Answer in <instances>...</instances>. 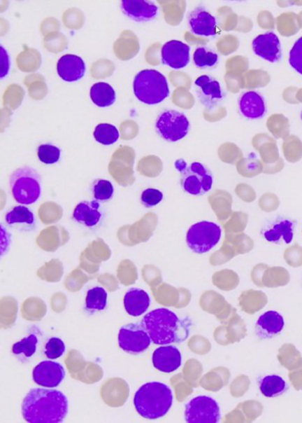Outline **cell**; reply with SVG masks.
<instances>
[{
    "mask_svg": "<svg viewBox=\"0 0 302 423\" xmlns=\"http://www.w3.org/2000/svg\"><path fill=\"white\" fill-rule=\"evenodd\" d=\"M94 136L96 141L104 146L115 144L120 137L117 128L110 124H99L96 126Z\"/></svg>",
    "mask_w": 302,
    "mask_h": 423,
    "instance_id": "f1b7e54d",
    "label": "cell"
},
{
    "mask_svg": "<svg viewBox=\"0 0 302 423\" xmlns=\"http://www.w3.org/2000/svg\"><path fill=\"white\" fill-rule=\"evenodd\" d=\"M10 69V58L4 46H1V78L8 75Z\"/></svg>",
    "mask_w": 302,
    "mask_h": 423,
    "instance_id": "d590c367",
    "label": "cell"
},
{
    "mask_svg": "<svg viewBox=\"0 0 302 423\" xmlns=\"http://www.w3.org/2000/svg\"><path fill=\"white\" fill-rule=\"evenodd\" d=\"M172 404L173 392L164 382H148L142 385L134 396L136 410L145 419L164 417L171 410Z\"/></svg>",
    "mask_w": 302,
    "mask_h": 423,
    "instance_id": "3957f363",
    "label": "cell"
},
{
    "mask_svg": "<svg viewBox=\"0 0 302 423\" xmlns=\"http://www.w3.org/2000/svg\"><path fill=\"white\" fill-rule=\"evenodd\" d=\"M119 346L129 354H139L147 351L152 340L142 324H128L122 326L118 335Z\"/></svg>",
    "mask_w": 302,
    "mask_h": 423,
    "instance_id": "30bf717a",
    "label": "cell"
},
{
    "mask_svg": "<svg viewBox=\"0 0 302 423\" xmlns=\"http://www.w3.org/2000/svg\"><path fill=\"white\" fill-rule=\"evenodd\" d=\"M253 51L261 59L271 63L280 62L282 58L281 43L274 32H270L254 39Z\"/></svg>",
    "mask_w": 302,
    "mask_h": 423,
    "instance_id": "9a60e30c",
    "label": "cell"
},
{
    "mask_svg": "<svg viewBox=\"0 0 302 423\" xmlns=\"http://www.w3.org/2000/svg\"><path fill=\"white\" fill-rule=\"evenodd\" d=\"M134 91L136 98L147 105L159 104L169 96L167 79L155 69H144L135 76Z\"/></svg>",
    "mask_w": 302,
    "mask_h": 423,
    "instance_id": "277c9868",
    "label": "cell"
},
{
    "mask_svg": "<svg viewBox=\"0 0 302 423\" xmlns=\"http://www.w3.org/2000/svg\"><path fill=\"white\" fill-rule=\"evenodd\" d=\"M175 166L180 172L182 188L187 194L201 196L207 194L213 188V175L207 166L201 162H194L187 165L184 160H178Z\"/></svg>",
    "mask_w": 302,
    "mask_h": 423,
    "instance_id": "8992f818",
    "label": "cell"
},
{
    "mask_svg": "<svg viewBox=\"0 0 302 423\" xmlns=\"http://www.w3.org/2000/svg\"><path fill=\"white\" fill-rule=\"evenodd\" d=\"M5 221L9 226H24L27 230H31L36 226L34 214L31 209L22 205L10 209L6 214Z\"/></svg>",
    "mask_w": 302,
    "mask_h": 423,
    "instance_id": "484cf974",
    "label": "cell"
},
{
    "mask_svg": "<svg viewBox=\"0 0 302 423\" xmlns=\"http://www.w3.org/2000/svg\"><path fill=\"white\" fill-rule=\"evenodd\" d=\"M121 9L127 18L138 22H150L159 12L158 6L148 0H124L121 3Z\"/></svg>",
    "mask_w": 302,
    "mask_h": 423,
    "instance_id": "2e32d148",
    "label": "cell"
},
{
    "mask_svg": "<svg viewBox=\"0 0 302 423\" xmlns=\"http://www.w3.org/2000/svg\"><path fill=\"white\" fill-rule=\"evenodd\" d=\"M108 305V292L101 286L89 289L85 299V307L89 312L103 311Z\"/></svg>",
    "mask_w": 302,
    "mask_h": 423,
    "instance_id": "83f0119b",
    "label": "cell"
},
{
    "mask_svg": "<svg viewBox=\"0 0 302 423\" xmlns=\"http://www.w3.org/2000/svg\"><path fill=\"white\" fill-rule=\"evenodd\" d=\"M164 199V194L160 190L148 188L143 191L141 195V202L145 208H152L158 205Z\"/></svg>",
    "mask_w": 302,
    "mask_h": 423,
    "instance_id": "e575fe53",
    "label": "cell"
},
{
    "mask_svg": "<svg viewBox=\"0 0 302 423\" xmlns=\"http://www.w3.org/2000/svg\"><path fill=\"white\" fill-rule=\"evenodd\" d=\"M221 237L220 226L214 222L201 221L189 228L187 243L192 251L204 254L213 249L220 242Z\"/></svg>",
    "mask_w": 302,
    "mask_h": 423,
    "instance_id": "52a82bcc",
    "label": "cell"
},
{
    "mask_svg": "<svg viewBox=\"0 0 302 423\" xmlns=\"http://www.w3.org/2000/svg\"><path fill=\"white\" fill-rule=\"evenodd\" d=\"M38 156L45 165H55L61 158V149L52 144H42L38 146Z\"/></svg>",
    "mask_w": 302,
    "mask_h": 423,
    "instance_id": "4dcf8cb0",
    "label": "cell"
},
{
    "mask_svg": "<svg viewBox=\"0 0 302 423\" xmlns=\"http://www.w3.org/2000/svg\"><path fill=\"white\" fill-rule=\"evenodd\" d=\"M194 64L201 69L214 68L219 62V55L214 49L208 46H199L194 55Z\"/></svg>",
    "mask_w": 302,
    "mask_h": 423,
    "instance_id": "4316f807",
    "label": "cell"
},
{
    "mask_svg": "<svg viewBox=\"0 0 302 423\" xmlns=\"http://www.w3.org/2000/svg\"><path fill=\"white\" fill-rule=\"evenodd\" d=\"M89 97L99 108H108L115 102L116 93L108 83L99 82L92 86Z\"/></svg>",
    "mask_w": 302,
    "mask_h": 423,
    "instance_id": "cb8c5ba5",
    "label": "cell"
},
{
    "mask_svg": "<svg viewBox=\"0 0 302 423\" xmlns=\"http://www.w3.org/2000/svg\"><path fill=\"white\" fill-rule=\"evenodd\" d=\"M65 375L64 368L55 361H42L33 370V380L36 384L49 389L58 387Z\"/></svg>",
    "mask_w": 302,
    "mask_h": 423,
    "instance_id": "4fadbf2b",
    "label": "cell"
},
{
    "mask_svg": "<svg viewBox=\"0 0 302 423\" xmlns=\"http://www.w3.org/2000/svg\"><path fill=\"white\" fill-rule=\"evenodd\" d=\"M22 416L31 423H59L69 412V401L57 389H32L23 399Z\"/></svg>",
    "mask_w": 302,
    "mask_h": 423,
    "instance_id": "6da1fadb",
    "label": "cell"
},
{
    "mask_svg": "<svg viewBox=\"0 0 302 423\" xmlns=\"http://www.w3.org/2000/svg\"><path fill=\"white\" fill-rule=\"evenodd\" d=\"M10 189L16 202L29 205L41 195V178L36 169L29 166L16 169L10 176Z\"/></svg>",
    "mask_w": 302,
    "mask_h": 423,
    "instance_id": "5b68a950",
    "label": "cell"
},
{
    "mask_svg": "<svg viewBox=\"0 0 302 423\" xmlns=\"http://www.w3.org/2000/svg\"><path fill=\"white\" fill-rule=\"evenodd\" d=\"M188 25L194 35L212 38L217 34V20L203 8H197L189 13Z\"/></svg>",
    "mask_w": 302,
    "mask_h": 423,
    "instance_id": "5bb4252c",
    "label": "cell"
},
{
    "mask_svg": "<svg viewBox=\"0 0 302 423\" xmlns=\"http://www.w3.org/2000/svg\"><path fill=\"white\" fill-rule=\"evenodd\" d=\"M196 95L199 101L208 111H214L225 99V93L220 82L211 76L202 75L194 82Z\"/></svg>",
    "mask_w": 302,
    "mask_h": 423,
    "instance_id": "8fae6325",
    "label": "cell"
},
{
    "mask_svg": "<svg viewBox=\"0 0 302 423\" xmlns=\"http://www.w3.org/2000/svg\"><path fill=\"white\" fill-rule=\"evenodd\" d=\"M66 352V345L61 338H52L46 342L45 354L49 359L61 358Z\"/></svg>",
    "mask_w": 302,
    "mask_h": 423,
    "instance_id": "d6a6232c",
    "label": "cell"
},
{
    "mask_svg": "<svg viewBox=\"0 0 302 423\" xmlns=\"http://www.w3.org/2000/svg\"><path fill=\"white\" fill-rule=\"evenodd\" d=\"M284 326L283 316L278 312L268 311L259 317L255 325V333L260 339H271L280 335Z\"/></svg>",
    "mask_w": 302,
    "mask_h": 423,
    "instance_id": "44dd1931",
    "label": "cell"
},
{
    "mask_svg": "<svg viewBox=\"0 0 302 423\" xmlns=\"http://www.w3.org/2000/svg\"><path fill=\"white\" fill-rule=\"evenodd\" d=\"M191 48L179 40H171L161 48L162 64L174 69H185L190 63Z\"/></svg>",
    "mask_w": 302,
    "mask_h": 423,
    "instance_id": "7c38bea8",
    "label": "cell"
},
{
    "mask_svg": "<svg viewBox=\"0 0 302 423\" xmlns=\"http://www.w3.org/2000/svg\"><path fill=\"white\" fill-rule=\"evenodd\" d=\"M73 219L87 228H94L101 222L102 219L101 204L97 200L78 203L73 212Z\"/></svg>",
    "mask_w": 302,
    "mask_h": 423,
    "instance_id": "7402d4cb",
    "label": "cell"
},
{
    "mask_svg": "<svg viewBox=\"0 0 302 423\" xmlns=\"http://www.w3.org/2000/svg\"><path fill=\"white\" fill-rule=\"evenodd\" d=\"M92 192L98 202H107L114 195V186L106 179H97L92 185Z\"/></svg>",
    "mask_w": 302,
    "mask_h": 423,
    "instance_id": "1f68e13d",
    "label": "cell"
},
{
    "mask_svg": "<svg viewBox=\"0 0 302 423\" xmlns=\"http://www.w3.org/2000/svg\"><path fill=\"white\" fill-rule=\"evenodd\" d=\"M238 109L241 115L249 120H257L264 118L267 113L266 102L264 96L254 91L243 93L238 101Z\"/></svg>",
    "mask_w": 302,
    "mask_h": 423,
    "instance_id": "d6986e66",
    "label": "cell"
},
{
    "mask_svg": "<svg viewBox=\"0 0 302 423\" xmlns=\"http://www.w3.org/2000/svg\"><path fill=\"white\" fill-rule=\"evenodd\" d=\"M155 130L166 141L178 142L187 137L190 130V122L182 113L167 109L156 119Z\"/></svg>",
    "mask_w": 302,
    "mask_h": 423,
    "instance_id": "ba28073f",
    "label": "cell"
},
{
    "mask_svg": "<svg viewBox=\"0 0 302 423\" xmlns=\"http://www.w3.org/2000/svg\"><path fill=\"white\" fill-rule=\"evenodd\" d=\"M86 65L81 57L75 55H66L59 58L57 63V73L66 82H76L84 78Z\"/></svg>",
    "mask_w": 302,
    "mask_h": 423,
    "instance_id": "ffe728a7",
    "label": "cell"
},
{
    "mask_svg": "<svg viewBox=\"0 0 302 423\" xmlns=\"http://www.w3.org/2000/svg\"><path fill=\"white\" fill-rule=\"evenodd\" d=\"M124 303L128 314L132 317H139L148 311L151 304V298L143 289H131L126 293Z\"/></svg>",
    "mask_w": 302,
    "mask_h": 423,
    "instance_id": "603a6c76",
    "label": "cell"
},
{
    "mask_svg": "<svg viewBox=\"0 0 302 423\" xmlns=\"http://www.w3.org/2000/svg\"><path fill=\"white\" fill-rule=\"evenodd\" d=\"M152 364L162 373L169 374L175 372L182 364L181 352L175 346L162 345L156 349L152 354Z\"/></svg>",
    "mask_w": 302,
    "mask_h": 423,
    "instance_id": "ac0fdd59",
    "label": "cell"
},
{
    "mask_svg": "<svg viewBox=\"0 0 302 423\" xmlns=\"http://www.w3.org/2000/svg\"><path fill=\"white\" fill-rule=\"evenodd\" d=\"M259 388L264 397L277 398L287 392L288 385L281 376L271 375L260 379Z\"/></svg>",
    "mask_w": 302,
    "mask_h": 423,
    "instance_id": "d4e9b609",
    "label": "cell"
},
{
    "mask_svg": "<svg viewBox=\"0 0 302 423\" xmlns=\"http://www.w3.org/2000/svg\"><path fill=\"white\" fill-rule=\"evenodd\" d=\"M295 223L291 219L277 221L262 229L261 235L265 241L275 244H290L294 237Z\"/></svg>",
    "mask_w": 302,
    "mask_h": 423,
    "instance_id": "e0dca14e",
    "label": "cell"
},
{
    "mask_svg": "<svg viewBox=\"0 0 302 423\" xmlns=\"http://www.w3.org/2000/svg\"><path fill=\"white\" fill-rule=\"evenodd\" d=\"M289 63L292 68L302 76V36L294 43L289 53Z\"/></svg>",
    "mask_w": 302,
    "mask_h": 423,
    "instance_id": "836d02e7",
    "label": "cell"
},
{
    "mask_svg": "<svg viewBox=\"0 0 302 423\" xmlns=\"http://www.w3.org/2000/svg\"><path fill=\"white\" fill-rule=\"evenodd\" d=\"M185 421L189 423H218L221 410L217 401L208 396H199L185 405Z\"/></svg>",
    "mask_w": 302,
    "mask_h": 423,
    "instance_id": "9c48e42d",
    "label": "cell"
},
{
    "mask_svg": "<svg viewBox=\"0 0 302 423\" xmlns=\"http://www.w3.org/2000/svg\"><path fill=\"white\" fill-rule=\"evenodd\" d=\"M38 336L31 334L13 345V353L16 356H23L26 359L31 358L38 349Z\"/></svg>",
    "mask_w": 302,
    "mask_h": 423,
    "instance_id": "f546056e",
    "label": "cell"
},
{
    "mask_svg": "<svg viewBox=\"0 0 302 423\" xmlns=\"http://www.w3.org/2000/svg\"><path fill=\"white\" fill-rule=\"evenodd\" d=\"M301 120H302V113H301Z\"/></svg>",
    "mask_w": 302,
    "mask_h": 423,
    "instance_id": "8d00e7d4",
    "label": "cell"
},
{
    "mask_svg": "<svg viewBox=\"0 0 302 423\" xmlns=\"http://www.w3.org/2000/svg\"><path fill=\"white\" fill-rule=\"evenodd\" d=\"M142 324L150 335L152 342L168 345L185 341L190 333V325L175 312L166 308L154 310L143 319Z\"/></svg>",
    "mask_w": 302,
    "mask_h": 423,
    "instance_id": "7a4b0ae2",
    "label": "cell"
}]
</instances>
